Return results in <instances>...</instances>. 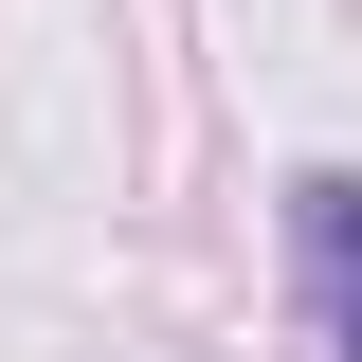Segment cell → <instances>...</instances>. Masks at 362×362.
Wrapping results in <instances>:
<instances>
[{
    "label": "cell",
    "instance_id": "obj_1",
    "mask_svg": "<svg viewBox=\"0 0 362 362\" xmlns=\"http://www.w3.org/2000/svg\"><path fill=\"white\" fill-rule=\"evenodd\" d=\"M290 290H308V344L362 362V163H290Z\"/></svg>",
    "mask_w": 362,
    "mask_h": 362
}]
</instances>
